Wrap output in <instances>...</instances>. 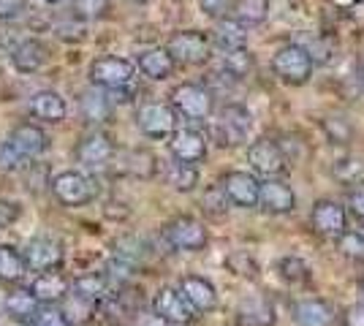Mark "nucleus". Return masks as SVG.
I'll use <instances>...</instances> for the list:
<instances>
[{"label":"nucleus","instance_id":"obj_1","mask_svg":"<svg viewBox=\"0 0 364 326\" xmlns=\"http://www.w3.org/2000/svg\"><path fill=\"white\" fill-rule=\"evenodd\" d=\"M171 104L168 107L174 109L177 114H182L185 120H193V123H204L210 120L215 109V95L210 93V87L204 85H196V82H182L171 90Z\"/></svg>","mask_w":364,"mask_h":326},{"label":"nucleus","instance_id":"obj_2","mask_svg":"<svg viewBox=\"0 0 364 326\" xmlns=\"http://www.w3.org/2000/svg\"><path fill=\"white\" fill-rule=\"evenodd\" d=\"M49 190H52V196L58 199V204L68 207V210L90 204L92 199H95V193H98L92 177L82 174V171H60L58 177H52Z\"/></svg>","mask_w":364,"mask_h":326},{"label":"nucleus","instance_id":"obj_3","mask_svg":"<svg viewBox=\"0 0 364 326\" xmlns=\"http://www.w3.org/2000/svg\"><path fill=\"white\" fill-rule=\"evenodd\" d=\"M313 68H316V63L310 60V55L296 41L280 47L272 55L274 77L280 82H286V85H294V87H299V85H304L307 79L313 77Z\"/></svg>","mask_w":364,"mask_h":326},{"label":"nucleus","instance_id":"obj_4","mask_svg":"<svg viewBox=\"0 0 364 326\" xmlns=\"http://www.w3.org/2000/svg\"><path fill=\"white\" fill-rule=\"evenodd\" d=\"M253 131V114L242 104H226L215 120V139L220 147H237Z\"/></svg>","mask_w":364,"mask_h":326},{"label":"nucleus","instance_id":"obj_5","mask_svg":"<svg viewBox=\"0 0 364 326\" xmlns=\"http://www.w3.org/2000/svg\"><path fill=\"white\" fill-rule=\"evenodd\" d=\"M134 74H136V65L125 58H117V55H104L98 60H92L90 65V82L101 90H122L134 82Z\"/></svg>","mask_w":364,"mask_h":326},{"label":"nucleus","instance_id":"obj_6","mask_svg":"<svg viewBox=\"0 0 364 326\" xmlns=\"http://www.w3.org/2000/svg\"><path fill=\"white\" fill-rule=\"evenodd\" d=\"M164 237L174 250H185V253H198V250L207 248L210 242V234L207 226L191 215H180L174 220H168L164 226Z\"/></svg>","mask_w":364,"mask_h":326},{"label":"nucleus","instance_id":"obj_7","mask_svg":"<svg viewBox=\"0 0 364 326\" xmlns=\"http://www.w3.org/2000/svg\"><path fill=\"white\" fill-rule=\"evenodd\" d=\"M210 36L201 31H180L168 38L166 52L180 65H201L210 60Z\"/></svg>","mask_w":364,"mask_h":326},{"label":"nucleus","instance_id":"obj_8","mask_svg":"<svg viewBox=\"0 0 364 326\" xmlns=\"http://www.w3.org/2000/svg\"><path fill=\"white\" fill-rule=\"evenodd\" d=\"M136 125L147 139H168L171 131L177 128V112L168 107V104L150 101V104L139 107Z\"/></svg>","mask_w":364,"mask_h":326},{"label":"nucleus","instance_id":"obj_9","mask_svg":"<svg viewBox=\"0 0 364 326\" xmlns=\"http://www.w3.org/2000/svg\"><path fill=\"white\" fill-rule=\"evenodd\" d=\"M247 163L261 177H280L289 171V158L274 139H258L247 147Z\"/></svg>","mask_w":364,"mask_h":326},{"label":"nucleus","instance_id":"obj_10","mask_svg":"<svg viewBox=\"0 0 364 326\" xmlns=\"http://www.w3.org/2000/svg\"><path fill=\"white\" fill-rule=\"evenodd\" d=\"M310 229L326 239H337L348 229V215L346 207L334 199H318L310 210Z\"/></svg>","mask_w":364,"mask_h":326},{"label":"nucleus","instance_id":"obj_11","mask_svg":"<svg viewBox=\"0 0 364 326\" xmlns=\"http://www.w3.org/2000/svg\"><path fill=\"white\" fill-rule=\"evenodd\" d=\"M220 190L226 199L240 210H256L258 207V180L250 171H226L220 177Z\"/></svg>","mask_w":364,"mask_h":326},{"label":"nucleus","instance_id":"obj_12","mask_svg":"<svg viewBox=\"0 0 364 326\" xmlns=\"http://www.w3.org/2000/svg\"><path fill=\"white\" fill-rule=\"evenodd\" d=\"M152 313L168 326H188L196 318V313L180 294V288H161L152 302Z\"/></svg>","mask_w":364,"mask_h":326},{"label":"nucleus","instance_id":"obj_13","mask_svg":"<svg viewBox=\"0 0 364 326\" xmlns=\"http://www.w3.org/2000/svg\"><path fill=\"white\" fill-rule=\"evenodd\" d=\"M258 207L269 215H289L296 210V193L291 190L289 183L267 177L264 183H258Z\"/></svg>","mask_w":364,"mask_h":326},{"label":"nucleus","instance_id":"obj_14","mask_svg":"<svg viewBox=\"0 0 364 326\" xmlns=\"http://www.w3.org/2000/svg\"><path fill=\"white\" fill-rule=\"evenodd\" d=\"M168 150L174 161L201 163L207 158V136L196 128H174L168 136Z\"/></svg>","mask_w":364,"mask_h":326},{"label":"nucleus","instance_id":"obj_15","mask_svg":"<svg viewBox=\"0 0 364 326\" xmlns=\"http://www.w3.org/2000/svg\"><path fill=\"white\" fill-rule=\"evenodd\" d=\"M114 158V141L104 131H92L76 144V161L87 169H104Z\"/></svg>","mask_w":364,"mask_h":326},{"label":"nucleus","instance_id":"obj_16","mask_svg":"<svg viewBox=\"0 0 364 326\" xmlns=\"http://www.w3.org/2000/svg\"><path fill=\"white\" fill-rule=\"evenodd\" d=\"M22 259H25V266L33 272H49L63 264V248L60 242H55L49 237H36L25 245Z\"/></svg>","mask_w":364,"mask_h":326},{"label":"nucleus","instance_id":"obj_17","mask_svg":"<svg viewBox=\"0 0 364 326\" xmlns=\"http://www.w3.org/2000/svg\"><path fill=\"white\" fill-rule=\"evenodd\" d=\"M6 141L11 144V150H14L22 161H33V158H38L46 147H49V136H46L38 125H33V123L16 125Z\"/></svg>","mask_w":364,"mask_h":326},{"label":"nucleus","instance_id":"obj_18","mask_svg":"<svg viewBox=\"0 0 364 326\" xmlns=\"http://www.w3.org/2000/svg\"><path fill=\"white\" fill-rule=\"evenodd\" d=\"M177 288L188 299L193 313H213L218 308V291H215L213 283L207 278H201V275H185Z\"/></svg>","mask_w":364,"mask_h":326},{"label":"nucleus","instance_id":"obj_19","mask_svg":"<svg viewBox=\"0 0 364 326\" xmlns=\"http://www.w3.org/2000/svg\"><path fill=\"white\" fill-rule=\"evenodd\" d=\"M234 321H237V326H274L277 313L267 296H247L237 305Z\"/></svg>","mask_w":364,"mask_h":326},{"label":"nucleus","instance_id":"obj_20","mask_svg":"<svg viewBox=\"0 0 364 326\" xmlns=\"http://www.w3.org/2000/svg\"><path fill=\"white\" fill-rule=\"evenodd\" d=\"M291 318L296 326H332L334 324V308L318 296L313 299H299L291 305Z\"/></svg>","mask_w":364,"mask_h":326},{"label":"nucleus","instance_id":"obj_21","mask_svg":"<svg viewBox=\"0 0 364 326\" xmlns=\"http://www.w3.org/2000/svg\"><path fill=\"white\" fill-rule=\"evenodd\" d=\"M31 294L41 302V305H58L60 299L71 294V283L65 275L49 269V272H38V278L33 280Z\"/></svg>","mask_w":364,"mask_h":326},{"label":"nucleus","instance_id":"obj_22","mask_svg":"<svg viewBox=\"0 0 364 326\" xmlns=\"http://www.w3.org/2000/svg\"><path fill=\"white\" fill-rule=\"evenodd\" d=\"M136 68L147 79H152V82H164V79H168L174 74L177 63H174V58L166 52V47H152V49L139 52Z\"/></svg>","mask_w":364,"mask_h":326},{"label":"nucleus","instance_id":"obj_23","mask_svg":"<svg viewBox=\"0 0 364 326\" xmlns=\"http://www.w3.org/2000/svg\"><path fill=\"white\" fill-rule=\"evenodd\" d=\"M31 114L36 120H41V123H63L65 120V114H68V107H65V98L60 93H55V90H38V93H33L31 98Z\"/></svg>","mask_w":364,"mask_h":326},{"label":"nucleus","instance_id":"obj_24","mask_svg":"<svg viewBox=\"0 0 364 326\" xmlns=\"http://www.w3.org/2000/svg\"><path fill=\"white\" fill-rule=\"evenodd\" d=\"M11 63H14L16 71H22V74H33V71H38V68L46 63L44 44H38L36 38L19 41V44L14 47V52H11Z\"/></svg>","mask_w":364,"mask_h":326},{"label":"nucleus","instance_id":"obj_25","mask_svg":"<svg viewBox=\"0 0 364 326\" xmlns=\"http://www.w3.org/2000/svg\"><path fill=\"white\" fill-rule=\"evenodd\" d=\"M213 38L220 49L247 47V28L240 25L234 16H220V19H215Z\"/></svg>","mask_w":364,"mask_h":326},{"label":"nucleus","instance_id":"obj_26","mask_svg":"<svg viewBox=\"0 0 364 326\" xmlns=\"http://www.w3.org/2000/svg\"><path fill=\"white\" fill-rule=\"evenodd\" d=\"M166 185L177 193H191L198 185V169L196 163H182V161H171L164 169Z\"/></svg>","mask_w":364,"mask_h":326},{"label":"nucleus","instance_id":"obj_27","mask_svg":"<svg viewBox=\"0 0 364 326\" xmlns=\"http://www.w3.org/2000/svg\"><path fill=\"white\" fill-rule=\"evenodd\" d=\"M231 14L245 28H258L269 16V0H234Z\"/></svg>","mask_w":364,"mask_h":326},{"label":"nucleus","instance_id":"obj_28","mask_svg":"<svg viewBox=\"0 0 364 326\" xmlns=\"http://www.w3.org/2000/svg\"><path fill=\"white\" fill-rule=\"evenodd\" d=\"M79 109H82L85 123H107L112 114V104L101 90H87L79 98Z\"/></svg>","mask_w":364,"mask_h":326},{"label":"nucleus","instance_id":"obj_29","mask_svg":"<svg viewBox=\"0 0 364 326\" xmlns=\"http://www.w3.org/2000/svg\"><path fill=\"white\" fill-rule=\"evenodd\" d=\"M38 299L31 294V288L25 291V288H16V291H11V294L6 296V313L11 315V318H16V321H28L31 324V318L36 315V310H38Z\"/></svg>","mask_w":364,"mask_h":326},{"label":"nucleus","instance_id":"obj_30","mask_svg":"<svg viewBox=\"0 0 364 326\" xmlns=\"http://www.w3.org/2000/svg\"><path fill=\"white\" fill-rule=\"evenodd\" d=\"M28 266L22 253L11 245H0V283H19L25 278Z\"/></svg>","mask_w":364,"mask_h":326},{"label":"nucleus","instance_id":"obj_31","mask_svg":"<svg viewBox=\"0 0 364 326\" xmlns=\"http://www.w3.org/2000/svg\"><path fill=\"white\" fill-rule=\"evenodd\" d=\"M332 174L337 183L343 185H362L364 183V161L356 156L337 158L332 166Z\"/></svg>","mask_w":364,"mask_h":326},{"label":"nucleus","instance_id":"obj_32","mask_svg":"<svg viewBox=\"0 0 364 326\" xmlns=\"http://www.w3.org/2000/svg\"><path fill=\"white\" fill-rule=\"evenodd\" d=\"M223 52V71H228L234 79H245L253 71V55L247 47L220 49Z\"/></svg>","mask_w":364,"mask_h":326},{"label":"nucleus","instance_id":"obj_33","mask_svg":"<svg viewBox=\"0 0 364 326\" xmlns=\"http://www.w3.org/2000/svg\"><path fill=\"white\" fill-rule=\"evenodd\" d=\"M277 275L286 280V283H291V286H304L313 272H310L307 261L299 259V256H283L277 261Z\"/></svg>","mask_w":364,"mask_h":326},{"label":"nucleus","instance_id":"obj_34","mask_svg":"<svg viewBox=\"0 0 364 326\" xmlns=\"http://www.w3.org/2000/svg\"><path fill=\"white\" fill-rule=\"evenodd\" d=\"M125 171L139 177V180H150L158 171V158L152 156L150 150H131L125 158Z\"/></svg>","mask_w":364,"mask_h":326},{"label":"nucleus","instance_id":"obj_35","mask_svg":"<svg viewBox=\"0 0 364 326\" xmlns=\"http://www.w3.org/2000/svg\"><path fill=\"white\" fill-rule=\"evenodd\" d=\"M321 128H323L326 139L332 141V144H348V141L353 139V125H350V120L343 117V114H329V117H323V120H321Z\"/></svg>","mask_w":364,"mask_h":326},{"label":"nucleus","instance_id":"obj_36","mask_svg":"<svg viewBox=\"0 0 364 326\" xmlns=\"http://www.w3.org/2000/svg\"><path fill=\"white\" fill-rule=\"evenodd\" d=\"M104 294H107V280L101 278V275L79 278L74 286H71V296H79V299H85V302H90V305H95Z\"/></svg>","mask_w":364,"mask_h":326},{"label":"nucleus","instance_id":"obj_37","mask_svg":"<svg viewBox=\"0 0 364 326\" xmlns=\"http://www.w3.org/2000/svg\"><path fill=\"white\" fill-rule=\"evenodd\" d=\"M337 248H340V253H343L348 261L362 264L364 261V232L346 229V232L337 237Z\"/></svg>","mask_w":364,"mask_h":326},{"label":"nucleus","instance_id":"obj_38","mask_svg":"<svg viewBox=\"0 0 364 326\" xmlns=\"http://www.w3.org/2000/svg\"><path fill=\"white\" fill-rule=\"evenodd\" d=\"M226 266L237 278H258V261L253 259V253H247V250H231L226 256Z\"/></svg>","mask_w":364,"mask_h":326},{"label":"nucleus","instance_id":"obj_39","mask_svg":"<svg viewBox=\"0 0 364 326\" xmlns=\"http://www.w3.org/2000/svg\"><path fill=\"white\" fill-rule=\"evenodd\" d=\"M296 44H299V47L310 55V60H313V63H332L334 47L326 41V38L313 36V38H302V41H296Z\"/></svg>","mask_w":364,"mask_h":326},{"label":"nucleus","instance_id":"obj_40","mask_svg":"<svg viewBox=\"0 0 364 326\" xmlns=\"http://www.w3.org/2000/svg\"><path fill=\"white\" fill-rule=\"evenodd\" d=\"M201 207H204V212L213 217H223L228 212V207L231 202L226 199V193L220 190V185H213L207 193H204V199H201Z\"/></svg>","mask_w":364,"mask_h":326},{"label":"nucleus","instance_id":"obj_41","mask_svg":"<svg viewBox=\"0 0 364 326\" xmlns=\"http://www.w3.org/2000/svg\"><path fill=\"white\" fill-rule=\"evenodd\" d=\"M31 326H71L68 315L52 305H38L36 315L31 318Z\"/></svg>","mask_w":364,"mask_h":326},{"label":"nucleus","instance_id":"obj_42","mask_svg":"<svg viewBox=\"0 0 364 326\" xmlns=\"http://www.w3.org/2000/svg\"><path fill=\"white\" fill-rule=\"evenodd\" d=\"M28 166V161L16 156L9 141H0V171H19Z\"/></svg>","mask_w":364,"mask_h":326},{"label":"nucleus","instance_id":"obj_43","mask_svg":"<svg viewBox=\"0 0 364 326\" xmlns=\"http://www.w3.org/2000/svg\"><path fill=\"white\" fill-rule=\"evenodd\" d=\"M231 3L234 0H198V9L210 19H220V16H226L231 11Z\"/></svg>","mask_w":364,"mask_h":326},{"label":"nucleus","instance_id":"obj_44","mask_svg":"<svg viewBox=\"0 0 364 326\" xmlns=\"http://www.w3.org/2000/svg\"><path fill=\"white\" fill-rule=\"evenodd\" d=\"M340 324L343 326H364V302L348 305L343 315H340Z\"/></svg>","mask_w":364,"mask_h":326},{"label":"nucleus","instance_id":"obj_45","mask_svg":"<svg viewBox=\"0 0 364 326\" xmlns=\"http://www.w3.org/2000/svg\"><path fill=\"white\" fill-rule=\"evenodd\" d=\"M348 210L359 223H364V185H356L348 193Z\"/></svg>","mask_w":364,"mask_h":326},{"label":"nucleus","instance_id":"obj_46","mask_svg":"<svg viewBox=\"0 0 364 326\" xmlns=\"http://www.w3.org/2000/svg\"><path fill=\"white\" fill-rule=\"evenodd\" d=\"M28 9V0H0V22L3 19H14Z\"/></svg>","mask_w":364,"mask_h":326},{"label":"nucleus","instance_id":"obj_47","mask_svg":"<svg viewBox=\"0 0 364 326\" xmlns=\"http://www.w3.org/2000/svg\"><path fill=\"white\" fill-rule=\"evenodd\" d=\"M104 9H107V0H76V11L85 16L104 14Z\"/></svg>","mask_w":364,"mask_h":326},{"label":"nucleus","instance_id":"obj_48","mask_svg":"<svg viewBox=\"0 0 364 326\" xmlns=\"http://www.w3.org/2000/svg\"><path fill=\"white\" fill-rule=\"evenodd\" d=\"M356 85H359V90L364 93V65L359 68V71H356Z\"/></svg>","mask_w":364,"mask_h":326},{"label":"nucleus","instance_id":"obj_49","mask_svg":"<svg viewBox=\"0 0 364 326\" xmlns=\"http://www.w3.org/2000/svg\"><path fill=\"white\" fill-rule=\"evenodd\" d=\"M359 291H362V296H364V275H362V280H359Z\"/></svg>","mask_w":364,"mask_h":326},{"label":"nucleus","instance_id":"obj_50","mask_svg":"<svg viewBox=\"0 0 364 326\" xmlns=\"http://www.w3.org/2000/svg\"><path fill=\"white\" fill-rule=\"evenodd\" d=\"M46 3H63V0H46Z\"/></svg>","mask_w":364,"mask_h":326},{"label":"nucleus","instance_id":"obj_51","mask_svg":"<svg viewBox=\"0 0 364 326\" xmlns=\"http://www.w3.org/2000/svg\"><path fill=\"white\" fill-rule=\"evenodd\" d=\"M166 326H168V324H166Z\"/></svg>","mask_w":364,"mask_h":326}]
</instances>
